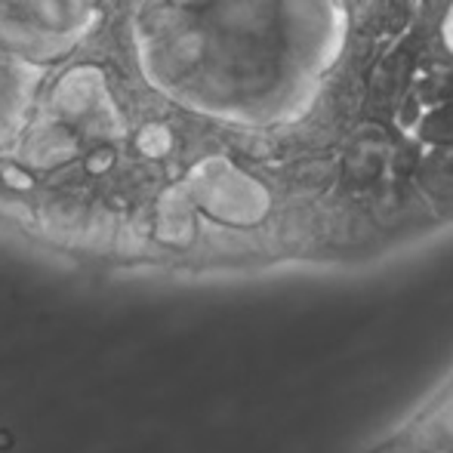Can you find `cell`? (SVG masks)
Returning a JSON list of instances; mask_svg holds the SVG:
<instances>
[{
    "instance_id": "6da1fadb",
    "label": "cell",
    "mask_w": 453,
    "mask_h": 453,
    "mask_svg": "<svg viewBox=\"0 0 453 453\" xmlns=\"http://www.w3.org/2000/svg\"><path fill=\"white\" fill-rule=\"evenodd\" d=\"M349 453H453V358Z\"/></svg>"
}]
</instances>
